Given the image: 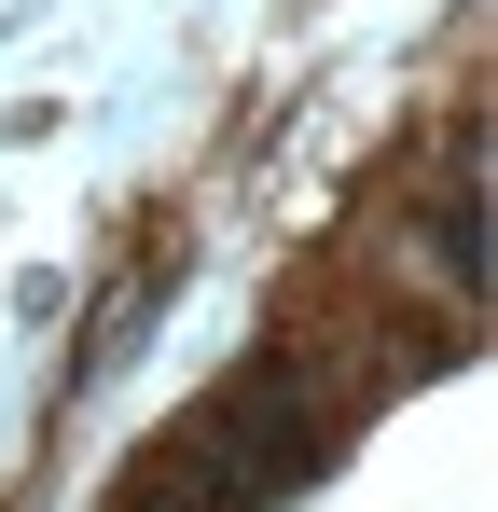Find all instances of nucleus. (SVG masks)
Segmentation results:
<instances>
[{
  "label": "nucleus",
  "mask_w": 498,
  "mask_h": 512,
  "mask_svg": "<svg viewBox=\"0 0 498 512\" xmlns=\"http://www.w3.org/2000/svg\"><path fill=\"white\" fill-rule=\"evenodd\" d=\"M429 277H443V291H485V208H471V167L429 194Z\"/></svg>",
  "instance_id": "f257e3e1"
}]
</instances>
